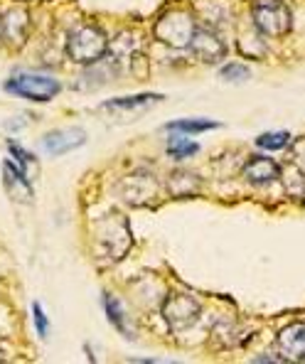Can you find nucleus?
I'll use <instances>...</instances> for the list:
<instances>
[{"instance_id":"1","label":"nucleus","mask_w":305,"mask_h":364,"mask_svg":"<svg viewBox=\"0 0 305 364\" xmlns=\"http://www.w3.org/2000/svg\"><path fill=\"white\" fill-rule=\"evenodd\" d=\"M94 244H96V251H99L106 261H121L133 244L128 222L116 212L106 214L94 227Z\"/></svg>"},{"instance_id":"2","label":"nucleus","mask_w":305,"mask_h":364,"mask_svg":"<svg viewBox=\"0 0 305 364\" xmlns=\"http://www.w3.org/2000/svg\"><path fill=\"white\" fill-rule=\"evenodd\" d=\"M106 52H109V37L96 25H82L67 40V55L74 64L89 67V64L104 60Z\"/></svg>"},{"instance_id":"3","label":"nucleus","mask_w":305,"mask_h":364,"mask_svg":"<svg viewBox=\"0 0 305 364\" xmlns=\"http://www.w3.org/2000/svg\"><path fill=\"white\" fill-rule=\"evenodd\" d=\"M251 20L266 37H286L293 30V13L283 0H254Z\"/></svg>"},{"instance_id":"4","label":"nucleus","mask_w":305,"mask_h":364,"mask_svg":"<svg viewBox=\"0 0 305 364\" xmlns=\"http://www.w3.org/2000/svg\"><path fill=\"white\" fill-rule=\"evenodd\" d=\"M197 23L192 18V13L187 10H168L158 18V23L153 25V35L158 42L173 47V50H183V47H190L192 32H195Z\"/></svg>"},{"instance_id":"5","label":"nucleus","mask_w":305,"mask_h":364,"mask_svg":"<svg viewBox=\"0 0 305 364\" xmlns=\"http://www.w3.org/2000/svg\"><path fill=\"white\" fill-rule=\"evenodd\" d=\"M163 320L168 323L170 330L175 333H185V330L195 328L200 323L202 305L190 296V293H168L163 301Z\"/></svg>"},{"instance_id":"6","label":"nucleus","mask_w":305,"mask_h":364,"mask_svg":"<svg viewBox=\"0 0 305 364\" xmlns=\"http://www.w3.org/2000/svg\"><path fill=\"white\" fill-rule=\"evenodd\" d=\"M5 91L15 96H23L28 101H45L55 99L60 94V82L52 77H45V74H32V72H18L5 82Z\"/></svg>"},{"instance_id":"7","label":"nucleus","mask_w":305,"mask_h":364,"mask_svg":"<svg viewBox=\"0 0 305 364\" xmlns=\"http://www.w3.org/2000/svg\"><path fill=\"white\" fill-rule=\"evenodd\" d=\"M119 192H121L123 202H128V205L146 207V205H151L155 200V195H158V180H155V175L148 173V170H136L133 175L121 180Z\"/></svg>"},{"instance_id":"8","label":"nucleus","mask_w":305,"mask_h":364,"mask_svg":"<svg viewBox=\"0 0 305 364\" xmlns=\"http://www.w3.org/2000/svg\"><path fill=\"white\" fill-rule=\"evenodd\" d=\"M190 50L197 60L207 62V64H217L227 57V45H224L217 32L210 28H195L192 40H190Z\"/></svg>"},{"instance_id":"9","label":"nucleus","mask_w":305,"mask_h":364,"mask_svg":"<svg viewBox=\"0 0 305 364\" xmlns=\"http://www.w3.org/2000/svg\"><path fill=\"white\" fill-rule=\"evenodd\" d=\"M87 143V133L82 128H57V131L47 133L42 138V148H45L47 155H64L72 153L74 148H82Z\"/></svg>"},{"instance_id":"10","label":"nucleus","mask_w":305,"mask_h":364,"mask_svg":"<svg viewBox=\"0 0 305 364\" xmlns=\"http://www.w3.org/2000/svg\"><path fill=\"white\" fill-rule=\"evenodd\" d=\"M276 345L288 362H305V320L283 328L276 337Z\"/></svg>"},{"instance_id":"11","label":"nucleus","mask_w":305,"mask_h":364,"mask_svg":"<svg viewBox=\"0 0 305 364\" xmlns=\"http://www.w3.org/2000/svg\"><path fill=\"white\" fill-rule=\"evenodd\" d=\"M242 175L249 185L261 187V185H271V182H276L281 178V168L276 165V160L266 158V155H251V158L246 160Z\"/></svg>"},{"instance_id":"12","label":"nucleus","mask_w":305,"mask_h":364,"mask_svg":"<svg viewBox=\"0 0 305 364\" xmlns=\"http://www.w3.org/2000/svg\"><path fill=\"white\" fill-rule=\"evenodd\" d=\"M30 30V15L25 10H8L0 20V37L10 45H23Z\"/></svg>"},{"instance_id":"13","label":"nucleus","mask_w":305,"mask_h":364,"mask_svg":"<svg viewBox=\"0 0 305 364\" xmlns=\"http://www.w3.org/2000/svg\"><path fill=\"white\" fill-rule=\"evenodd\" d=\"M3 185H5V190H8V195L13 197V200L23 202V205H28V202L32 200L30 178L18 168V165H13V163L3 165Z\"/></svg>"},{"instance_id":"14","label":"nucleus","mask_w":305,"mask_h":364,"mask_svg":"<svg viewBox=\"0 0 305 364\" xmlns=\"http://www.w3.org/2000/svg\"><path fill=\"white\" fill-rule=\"evenodd\" d=\"M168 190L173 197H192L202 190V180L197 173H187V170H175L170 173Z\"/></svg>"},{"instance_id":"15","label":"nucleus","mask_w":305,"mask_h":364,"mask_svg":"<svg viewBox=\"0 0 305 364\" xmlns=\"http://www.w3.org/2000/svg\"><path fill=\"white\" fill-rule=\"evenodd\" d=\"M163 96L160 94H136V96H121V99H114V101H104L101 109L106 111H136V109H143L148 104H155L160 101Z\"/></svg>"},{"instance_id":"16","label":"nucleus","mask_w":305,"mask_h":364,"mask_svg":"<svg viewBox=\"0 0 305 364\" xmlns=\"http://www.w3.org/2000/svg\"><path fill=\"white\" fill-rule=\"evenodd\" d=\"M165 128L173 133H205V131H212V128H219V123L210 119H183V121L168 123Z\"/></svg>"},{"instance_id":"17","label":"nucleus","mask_w":305,"mask_h":364,"mask_svg":"<svg viewBox=\"0 0 305 364\" xmlns=\"http://www.w3.org/2000/svg\"><path fill=\"white\" fill-rule=\"evenodd\" d=\"M281 180H283V185H286V192L291 197H298V200L305 197V175L293 163L281 173Z\"/></svg>"},{"instance_id":"18","label":"nucleus","mask_w":305,"mask_h":364,"mask_svg":"<svg viewBox=\"0 0 305 364\" xmlns=\"http://www.w3.org/2000/svg\"><path fill=\"white\" fill-rule=\"evenodd\" d=\"M104 308H106V315H109L111 325H114V328L119 330V333H121L123 337H133V335H131V328L126 325V315H123L121 303L116 301L114 296H106V298H104Z\"/></svg>"},{"instance_id":"19","label":"nucleus","mask_w":305,"mask_h":364,"mask_svg":"<svg viewBox=\"0 0 305 364\" xmlns=\"http://www.w3.org/2000/svg\"><path fill=\"white\" fill-rule=\"evenodd\" d=\"M8 151L15 158V165H18V168L23 170V173L28 175V178H32V173H37V160H35V155L28 153L25 148H20L18 143H13V141H8Z\"/></svg>"},{"instance_id":"20","label":"nucleus","mask_w":305,"mask_h":364,"mask_svg":"<svg viewBox=\"0 0 305 364\" xmlns=\"http://www.w3.org/2000/svg\"><path fill=\"white\" fill-rule=\"evenodd\" d=\"M291 143V133L286 131H274V133H264V136L256 138V146L264 148V151H281Z\"/></svg>"},{"instance_id":"21","label":"nucleus","mask_w":305,"mask_h":364,"mask_svg":"<svg viewBox=\"0 0 305 364\" xmlns=\"http://www.w3.org/2000/svg\"><path fill=\"white\" fill-rule=\"evenodd\" d=\"M197 151H200V146L187 141V138H170V143H168V153H170V158H175V160L192 158Z\"/></svg>"},{"instance_id":"22","label":"nucleus","mask_w":305,"mask_h":364,"mask_svg":"<svg viewBox=\"0 0 305 364\" xmlns=\"http://www.w3.org/2000/svg\"><path fill=\"white\" fill-rule=\"evenodd\" d=\"M219 74H222V79H227V82H246V79L251 77L249 67H244V64H237V62L222 67V72H219Z\"/></svg>"},{"instance_id":"23","label":"nucleus","mask_w":305,"mask_h":364,"mask_svg":"<svg viewBox=\"0 0 305 364\" xmlns=\"http://www.w3.org/2000/svg\"><path fill=\"white\" fill-rule=\"evenodd\" d=\"M32 323H35V330L40 337L50 335V320H47L45 310H42L40 303H32Z\"/></svg>"},{"instance_id":"24","label":"nucleus","mask_w":305,"mask_h":364,"mask_svg":"<svg viewBox=\"0 0 305 364\" xmlns=\"http://www.w3.org/2000/svg\"><path fill=\"white\" fill-rule=\"evenodd\" d=\"M291 163L305 175V136L291 141Z\"/></svg>"},{"instance_id":"25","label":"nucleus","mask_w":305,"mask_h":364,"mask_svg":"<svg viewBox=\"0 0 305 364\" xmlns=\"http://www.w3.org/2000/svg\"><path fill=\"white\" fill-rule=\"evenodd\" d=\"M0 362H3V350H0Z\"/></svg>"}]
</instances>
